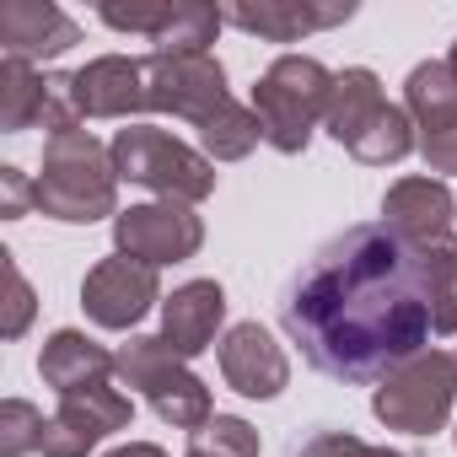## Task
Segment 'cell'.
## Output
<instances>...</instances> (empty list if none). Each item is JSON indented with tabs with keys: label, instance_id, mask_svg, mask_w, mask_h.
I'll list each match as a JSON object with an SVG mask.
<instances>
[{
	"label": "cell",
	"instance_id": "24",
	"mask_svg": "<svg viewBox=\"0 0 457 457\" xmlns=\"http://www.w3.org/2000/svg\"><path fill=\"white\" fill-rule=\"evenodd\" d=\"M44 425L49 414L33 409L28 398H6L0 403V457H28L44 446Z\"/></svg>",
	"mask_w": 457,
	"mask_h": 457
},
{
	"label": "cell",
	"instance_id": "17",
	"mask_svg": "<svg viewBox=\"0 0 457 457\" xmlns=\"http://www.w3.org/2000/svg\"><path fill=\"white\" fill-rule=\"evenodd\" d=\"M113 350L108 345H97V339H87L81 328H54L49 339H44V350H38V377L65 398V393H81V387H97V382H108L113 377Z\"/></svg>",
	"mask_w": 457,
	"mask_h": 457
},
{
	"label": "cell",
	"instance_id": "3",
	"mask_svg": "<svg viewBox=\"0 0 457 457\" xmlns=\"http://www.w3.org/2000/svg\"><path fill=\"white\" fill-rule=\"evenodd\" d=\"M334 97V71L318 65L312 54H280L259 81H253V113L264 124V140L280 156H302L312 129L323 124Z\"/></svg>",
	"mask_w": 457,
	"mask_h": 457
},
{
	"label": "cell",
	"instance_id": "23",
	"mask_svg": "<svg viewBox=\"0 0 457 457\" xmlns=\"http://www.w3.org/2000/svg\"><path fill=\"white\" fill-rule=\"evenodd\" d=\"M425 275H430L436 339H457V243H430L425 248Z\"/></svg>",
	"mask_w": 457,
	"mask_h": 457
},
{
	"label": "cell",
	"instance_id": "22",
	"mask_svg": "<svg viewBox=\"0 0 457 457\" xmlns=\"http://www.w3.org/2000/svg\"><path fill=\"white\" fill-rule=\"evenodd\" d=\"M259 140H264V124H259V113L243 108V103H226L215 119L199 124V151H204L210 162H243Z\"/></svg>",
	"mask_w": 457,
	"mask_h": 457
},
{
	"label": "cell",
	"instance_id": "31",
	"mask_svg": "<svg viewBox=\"0 0 457 457\" xmlns=\"http://www.w3.org/2000/svg\"><path fill=\"white\" fill-rule=\"evenodd\" d=\"M103 457H167L156 441H124V446H113V452H103Z\"/></svg>",
	"mask_w": 457,
	"mask_h": 457
},
{
	"label": "cell",
	"instance_id": "34",
	"mask_svg": "<svg viewBox=\"0 0 457 457\" xmlns=\"http://www.w3.org/2000/svg\"><path fill=\"white\" fill-rule=\"evenodd\" d=\"M452 436H457V430H452Z\"/></svg>",
	"mask_w": 457,
	"mask_h": 457
},
{
	"label": "cell",
	"instance_id": "13",
	"mask_svg": "<svg viewBox=\"0 0 457 457\" xmlns=\"http://www.w3.org/2000/svg\"><path fill=\"white\" fill-rule=\"evenodd\" d=\"M220 377L243 398H280L291 387V355L264 323H237L220 339Z\"/></svg>",
	"mask_w": 457,
	"mask_h": 457
},
{
	"label": "cell",
	"instance_id": "7",
	"mask_svg": "<svg viewBox=\"0 0 457 457\" xmlns=\"http://www.w3.org/2000/svg\"><path fill=\"white\" fill-rule=\"evenodd\" d=\"M199 243H204V220H199L188 204L151 199V204H129V210L113 215V253L140 259V264H151V270L194 259Z\"/></svg>",
	"mask_w": 457,
	"mask_h": 457
},
{
	"label": "cell",
	"instance_id": "8",
	"mask_svg": "<svg viewBox=\"0 0 457 457\" xmlns=\"http://www.w3.org/2000/svg\"><path fill=\"white\" fill-rule=\"evenodd\" d=\"M145 92H151V113L188 119L194 129L232 103L226 71L215 54H151L145 60Z\"/></svg>",
	"mask_w": 457,
	"mask_h": 457
},
{
	"label": "cell",
	"instance_id": "25",
	"mask_svg": "<svg viewBox=\"0 0 457 457\" xmlns=\"http://www.w3.org/2000/svg\"><path fill=\"white\" fill-rule=\"evenodd\" d=\"M188 446L199 452H215V457H259V430L237 414H215L204 430L188 436Z\"/></svg>",
	"mask_w": 457,
	"mask_h": 457
},
{
	"label": "cell",
	"instance_id": "9",
	"mask_svg": "<svg viewBox=\"0 0 457 457\" xmlns=\"http://www.w3.org/2000/svg\"><path fill=\"white\" fill-rule=\"evenodd\" d=\"M156 302H167V296H162V275H156L151 264H140V259H124V253L97 259V264L87 270V280H81V307H87V318H92L97 328H113V334L135 328Z\"/></svg>",
	"mask_w": 457,
	"mask_h": 457
},
{
	"label": "cell",
	"instance_id": "20",
	"mask_svg": "<svg viewBox=\"0 0 457 457\" xmlns=\"http://www.w3.org/2000/svg\"><path fill=\"white\" fill-rule=\"evenodd\" d=\"M49 81L54 76H38V65H28V60H0V129L22 135V129L44 124Z\"/></svg>",
	"mask_w": 457,
	"mask_h": 457
},
{
	"label": "cell",
	"instance_id": "1",
	"mask_svg": "<svg viewBox=\"0 0 457 457\" xmlns=\"http://www.w3.org/2000/svg\"><path fill=\"white\" fill-rule=\"evenodd\" d=\"M280 318L312 371L377 387L436 339L425 248L398 243L387 226H350L312 253Z\"/></svg>",
	"mask_w": 457,
	"mask_h": 457
},
{
	"label": "cell",
	"instance_id": "12",
	"mask_svg": "<svg viewBox=\"0 0 457 457\" xmlns=\"http://www.w3.org/2000/svg\"><path fill=\"white\" fill-rule=\"evenodd\" d=\"M71 97H76L81 119H135V113H151L145 60H129V54L87 60L81 71H71Z\"/></svg>",
	"mask_w": 457,
	"mask_h": 457
},
{
	"label": "cell",
	"instance_id": "11",
	"mask_svg": "<svg viewBox=\"0 0 457 457\" xmlns=\"http://www.w3.org/2000/svg\"><path fill=\"white\" fill-rule=\"evenodd\" d=\"M452 220H457V199L441 178H398L382 194V226L409 248L452 243Z\"/></svg>",
	"mask_w": 457,
	"mask_h": 457
},
{
	"label": "cell",
	"instance_id": "26",
	"mask_svg": "<svg viewBox=\"0 0 457 457\" xmlns=\"http://www.w3.org/2000/svg\"><path fill=\"white\" fill-rule=\"evenodd\" d=\"M113 33H140V38H162L172 22H178V6H172V0H162V6H103L97 12Z\"/></svg>",
	"mask_w": 457,
	"mask_h": 457
},
{
	"label": "cell",
	"instance_id": "29",
	"mask_svg": "<svg viewBox=\"0 0 457 457\" xmlns=\"http://www.w3.org/2000/svg\"><path fill=\"white\" fill-rule=\"evenodd\" d=\"M33 204H38V188L22 178V167H0V215H6V220H22Z\"/></svg>",
	"mask_w": 457,
	"mask_h": 457
},
{
	"label": "cell",
	"instance_id": "18",
	"mask_svg": "<svg viewBox=\"0 0 457 457\" xmlns=\"http://www.w3.org/2000/svg\"><path fill=\"white\" fill-rule=\"evenodd\" d=\"M403 113L414 119L420 135H441L457 124V71L452 60H425L403 81Z\"/></svg>",
	"mask_w": 457,
	"mask_h": 457
},
{
	"label": "cell",
	"instance_id": "30",
	"mask_svg": "<svg viewBox=\"0 0 457 457\" xmlns=\"http://www.w3.org/2000/svg\"><path fill=\"white\" fill-rule=\"evenodd\" d=\"M420 156H425V167H430V172L457 178V124H452V129H441V135H420Z\"/></svg>",
	"mask_w": 457,
	"mask_h": 457
},
{
	"label": "cell",
	"instance_id": "28",
	"mask_svg": "<svg viewBox=\"0 0 457 457\" xmlns=\"http://www.w3.org/2000/svg\"><path fill=\"white\" fill-rule=\"evenodd\" d=\"M296 457H403V452L371 446V441H361V436H350V430H318Z\"/></svg>",
	"mask_w": 457,
	"mask_h": 457
},
{
	"label": "cell",
	"instance_id": "16",
	"mask_svg": "<svg viewBox=\"0 0 457 457\" xmlns=\"http://www.w3.org/2000/svg\"><path fill=\"white\" fill-rule=\"evenodd\" d=\"M220 318H226V291L215 280H188L162 302V339L183 361H194V355H204L215 345Z\"/></svg>",
	"mask_w": 457,
	"mask_h": 457
},
{
	"label": "cell",
	"instance_id": "10",
	"mask_svg": "<svg viewBox=\"0 0 457 457\" xmlns=\"http://www.w3.org/2000/svg\"><path fill=\"white\" fill-rule=\"evenodd\" d=\"M135 420V403L129 393H119L113 382H97V387H81V393H65L60 409L49 414L44 425V457H87L103 436L124 430Z\"/></svg>",
	"mask_w": 457,
	"mask_h": 457
},
{
	"label": "cell",
	"instance_id": "15",
	"mask_svg": "<svg viewBox=\"0 0 457 457\" xmlns=\"http://www.w3.org/2000/svg\"><path fill=\"white\" fill-rule=\"evenodd\" d=\"M81 44V28L49 0H6L0 6V49L6 60H54Z\"/></svg>",
	"mask_w": 457,
	"mask_h": 457
},
{
	"label": "cell",
	"instance_id": "2",
	"mask_svg": "<svg viewBox=\"0 0 457 457\" xmlns=\"http://www.w3.org/2000/svg\"><path fill=\"white\" fill-rule=\"evenodd\" d=\"M33 188L38 210L65 226H92L103 215H119V167L92 129L44 140V172Z\"/></svg>",
	"mask_w": 457,
	"mask_h": 457
},
{
	"label": "cell",
	"instance_id": "32",
	"mask_svg": "<svg viewBox=\"0 0 457 457\" xmlns=\"http://www.w3.org/2000/svg\"><path fill=\"white\" fill-rule=\"evenodd\" d=\"M188 457H215V452H199V446H188Z\"/></svg>",
	"mask_w": 457,
	"mask_h": 457
},
{
	"label": "cell",
	"instance_id": "5",
	"mask_svg": "<svg viewBox=\"0 0 457 457\" xmlns=\"http://www.w3.org/2000/svg\"><path fill=\"white\" fill-rule=\"evenodd\" d=\"M113 377L135 393H145V403L156 409V420H167L172 430H204L215 420L210 387L188 371V361L162 339V334H135L129 345L113 350Z\"/></svg>",
	"mask_w": 457,
	"mask_h": 457
},
{
	"label": "cell",
	"instance_id": "21",
	"mask_svg": "<svg viewBox=\"0 0 457 457\" xmlns=\"http://www.w3.org/2000/svg\"><path fill=\"white\" fill-rule=\"evenodd\" d=\"M345 151H350L355 162H366V167H393V162H403L409 151H420V135H414V119L387 103Z\"/></svg>",
	"mask_w": 457,
	"mask_h": 457
},
{
	"label": "cell",
	"instance_id": "4",
	"mask_svg": "<svg viewBox=\"0 0 457 457\" xmlns=\"http://www.w3.org/2000/svg\"><path fill=\"white\" fill-rule=\"evenodd\" d=\"M108 151H113L119 178L151 188L167 204H188L194 210L199 199L215 194V162L204 151H194L188 140L156 129V124H124Z\"/></svg>",
	"mask_w": 457,
	"mask_h": 457
},
{
	"label": "cell",
	"instance_id": "33",
	"mask_svg": "<svg viewBox=\"0 0 457 457\" xmlns=\"http://www.w3.org/2000/svg\"><path fill=\"white\" fill-rule=\"evenodd\" d=\"M452 71H457V44H452Z\"/></svg>",
	"mask_w": 457,
	"mask_h": 457
},
{
	"label": "cell",
	"instance_id": "19",
	"mask_svg": "<svg viewBox=\"0 0 457 457\" xmlns=\"http://www.w3.org/2000/svg\"><path fill=\"white\" fill-rule=\"evenodd\" d=\"M387 108V97H382V81H377V71H366V65H350V71H339L334 76V97H328V113H323V129L339 140V145H350L377 113Z\"/></svg>",
	"mask_w": 457,
	"mask_h": 457
},
{
	"label": "cell",
	"instance_id": "27",
	"mask_svg": "<svg viewBox=\"0 0 457 457\" xmlns=\"http://www.w3.org/2000/svg\"><path fill=\"white\" fill-rule=\"evenodd\" d=\"M33 312H38V296H33L28 275L17 270V259L6 253V323H0V334H6V339H22L28 323H33Z\"/></svg>",
	"mask_w": 457,
	"mask_h": 457
},
{
	"label": "cell",
	"instance_id": "6",
	"mask_svg": "<svg viewBox=\"0 0 457 457\" xmlns=\"http://www.w3.org/2000/svg\"><path fill=\"white\" fill-rule=\"evenodd\" d=\"M457 403V339L420 350L371 387V414L403 436H436Z\"/></svg>",
	"mask_w": 457,
	"mask_h": 457
},
{
	"label": "cell",
	"instance_id": "14",
	"mask_svg": "<svg viewBox=\"0 0 457 457\" xmlns=\"http://www.w3.org/2000/svg\"><path fill=\"white\" fill-rule=\"evenodd\" d=\"M220 17L264 44H296L307 33L350 22L355 6L350 0H334V6H318V0H237V6H220Z\"/></svg>",
	"mask_w": 457,
	"mask_h": 457
}]
</instances>
